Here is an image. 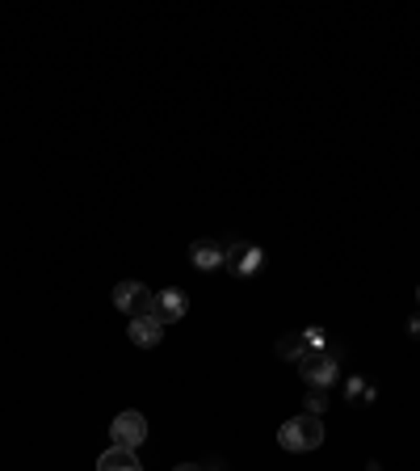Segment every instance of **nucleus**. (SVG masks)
<instances>
[{
    "label": "nucleus",
    "instance_id": "nucleus-7",
    "mask_svg": "<svg viewBox=\"0 0 420 471\" xmlns=\"http://www.w3.org/2000/svg\"><path fill=\"white\" fill-rule=\"evenodd\" d=\"M190 312V295H185V290H177V287H168V290H160L156 295V320L160 325H177L181 316Z\"/></svg>",
    "mask_w": 420,
    "mask_h": 471
},
{
    "label": "nucleus",
    "instance_id": "nucleus-13",
    "mask_svg": "<svg viewBox=\"0 0 420 471\" xmlns=\"http://www.w3.org/2000/svg\"><path fill=\"white\" fill-rule=\"evenodd\" d=\"M303 341H307V350H332L324 328H303Z\"/></svg>",
    "mask_w": 420,
    "mask_h": 471
},
{
    "label": "nucleus",
    "instance_id": "nucleus-4",
    "mask_svg": "<svg viewBox=\"0 0 420 471\" xmlns=\"http://www.w3.org/2000/svg\"><path fill=\"white\" fill-rule=\"evenodd\" d=\"M265 266V249L261 244H248V240H231L228 236V266L236 278H252V274H261Z\"/></svg>",
    "mask_w": 420,
    "mask_h": 471
},
{
    "label": "nucleus",
    "instance_id": "nucleus-8",
    "mask_svg": "<svg viewBox=\"0 0 420 471\" xmlns=\"http://www.w3.org/2000/svg\"><path fill=\"white\" fill-rule=\"evenodd\" d=\"M131 341L139 350H156L160 341H164V325H160L156 316H139V320H131Z\"/></svg>",
    "mask_w": 420,
    "mask_h": 471
},
{
    "label": "nucleus",
    "instance_id": "nucleus-5",
    "mask_svg": "<svg viewBox=\"0 0 420 471\" xmlns=\"http://www.w3.org/2000/svg\"><path fill=\"white\" fill-rule=\"evenodd\" d=\"M109 438H114V447H126V450H139L147 442V421L144 412H118L114 425H109Z\"/></svg>",
    "mask_w": 420,
    "mask_h": 471
},
{
    "label": "nucleus",
    "instance_id": "nucleus-9",
    "mask_svg": "<svg viewBox=\"0 0 420 471\" xmlns=\"http://www.w3.org/2000/svg\"><path fill=\"white\" fill-rule=\"evenodd\" d=\"M97 471H144V463H139V455L126 447H109L101 459H97Z\"/></svg>",
    "mask_w": 420,
    "mask_h": 471
},
{
    "label": "nucleus",
    "instance_id": "nucleus-1",
    "mask_svg": "<svg viewBox=\"0 0 420 471\" xmlns=\"http://www.w3.org/2000/svg\"><path fill=\"white\" fill-rule=\"evenodd\" d=\"M324 442V421L312 417V412H299V417H290L282 429H277V447L290 450V455H307Z\"/></svg>",
    "mask_w": 420,
    "mask_h": 471
},
{
    "label": "nucleus",
    "instance_id": "nucleus-3",
    "mask_svg": "<svg viewBox=\"0 0 420 471\" xmlns=\"http://www.w3.org/2000/svg\"><path fill=\"white\" fill-rule=\"evenodd\" d=\"M114 307H118V312H126L131 320H139V316L156 312V295H152L144 282L126 278V282H118V287H114Z\"/></svg>",
    "mask_w": 420,
    "mask_h": 471
},
{
    "label": "nucleus",
    "instance_id": "nucleus-14",
    "mask_svg": "<svg viewBox=\"0 0 420 471\" xmlns=\"http://www.w3.org/2000/svg\"><path fill=\"white\" fill-rule=\"evenodd\" d=\"M408 337H412V341H420V312H416V316H408Z\"/></svg>",
    "mask_w": 420,
    "mask_h": 471
},
{
    "label": "nucleus",
    "instance_id": "nucleus-6",
    "mask_svg": "<svg viewBox=\"0 0 420 471\" xmlns=\"http://www.w3.org/2000/svg\"><path fill=\"white\" fill-rule=\"evenodd\" d=\"M190 266L193 269H202V274H210V269H223L228 266V236L223 240H193L190 244Z\"/></svg>",
    "mask_w": 420,
    "mask_h": 471
},
{
    "label": "nucleus",
    "instance_id": "nucleus-15",
    "mask_svg": "<svg viewBox=\"0 0 420 471\" xmlns=\"http://www.w3.org/2000/svg\"><path fill=\"white\" fill-rule=\"evenodd\" d=\"M173 471H210V467H202V463H177Z\"/></svg>",
    "mask_w": 420,
    "mask_h": 471
},
{
    "label": "nucleus",
    "instance_id": "nucleus-10",
    "mask_svg": "<svg viewBox=\"0 0 420 471\" xmlns=\"http://www.w3.org/2000/svg\"><path fill=\"white\" fill-rule=\"evenodd\" d=\"M374 396H378V387H374L370 379H361V375H349L345 379V404H353V409H366Z\"/></svg>",
    "mask_w": 420,
    "mask_h": 471
},
{
    "label": "nucleus",
    "instance_id": "nucleus-2",
    "mask_svg": "<svg viewBox=\"0 0 420 471\" xmlns=\"http://www.w3.org/2000/svg\"><path fill=\"white\" fill-rule=\"evenodd\" d=\"M299 375L307 387H324V391H332L336 383H341V350H307L299 358Z\"/></svg>",
    "mask_w": 420,
    "mask_h": 471
},
{
    "label": "nucleus",
    "instance_id": "nucleus-16",
    "mask_svg": "<svg viewBox=\"0 0 420 471\" xmlns=\"http://www.w3.org/2000/svg\"><path fill=\"white\" fill-rule=\"evenodd\" d=\"M416 303H420V290H416Z\"/></svg>",
    "mask_w": 420,
    "mask_h": 471
},
{
    "label": "nucleus",
    "instance_id": "nucleus-12",
    "mask_svg": "<svg viewBox=\"0 0 420 471\" xmlns=\"http://www.w3.org/2000/svg\"><path fill=\"white\" fill-rule=\"evenodd\" d=\"M332 409V396H328L324 387H307V396H303V412H312V417H324Z\"/></svg>",
    "mask_w": 420,
    "mask_h": 471
},
{
    "label": "nucleus",
    "instance_id": "nucleus-11",
    "mask_svg": "<svg viewBox=\"0 0 420 471\" xmlns=\"http://www.w3.org/2000/svg\"><path fill=\"white\" fill-rule=\"evenodd\" d=\"M274 350H277V358H282V363H299L303 353H307V341H303V333H282Z\"/></svg>",
    "mask_w": 420,
    "mask_h": 471
}]
</instances>
